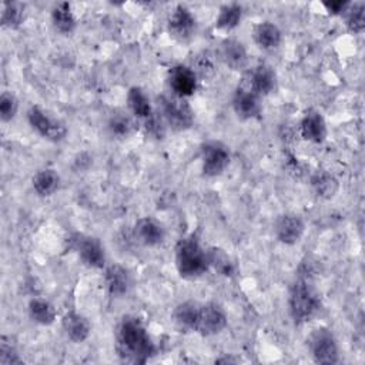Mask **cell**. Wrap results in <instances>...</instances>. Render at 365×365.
Instances as JSON below:
<instances>
[{
  "instance_id": "obj_34",
  "label": "cell",
  "mask_w": 365,
  "mask_h": 365,
  "mask_svg": "<svg viewBox=\"0 0 365 365\" xmlns=\"http://www.w3.org/2000/svg\"><path fill=\"white\" fill-rule=\"evenodd\" d=\"M23 359L20 358L16 346L11 344V339L7 341V336H1L0 342V364L1 365H11L20 364Z\"/></svg>"
},
{
  "instance_id": "obj_5",
  "label": "cell",
  "mask_w": 365,
  "mask_h": 365,
  "mask_svg": "<svg viewBox=\"0 0 365 365\" xmlns=\"http://www.w3.org/2000/svg\"><path fill=\"white\" fill-rule=\"evenodd\" d=\"M227 322H228V318L221 305L215 302L200 304L194 331L204 336L217 335L227 327Z\"/></svg>"
},
{
  "instance_id": "obj_6",
  "label": "cell",
  "mask_w": 365,
  "mask_h": 365,
  "mask_svg": "<svg viewBox=\"0 0 365 365\" xmlns=\"http://www.w3.org/2000/svg\"><path fill=\"white\" fill-rule=\"evenodd\" d=\"M311 355L318 364H336L339 361L338 342L328 328L315 329L308 339Z\"/></svg>"
},
{
  "instance_id": "obj_7",
  "label": "cell",
  "mask_w": 365,
  "mask_h": 365,
  "mask_svg": "<svg viewBox=\"0 0 365 365\" xmlns=\"http://www.w3.org/2000/svg\"><path fill=\"white\" fill-rule=\"evenodd\" d=\"M161 111L165 123L174 130L190 128L194 121V113L185 98L171 96L161 97Z\"/></svg>"
},
{
  "instance_id": "obj_30",
  "label": "cell",
  "mask_w": 365,
  "mask_h": 365,
  "mask_svg": "<svg viewBox=\"0 0 365 365\" xmlns=\"http://www.w3.org/2000/svg\"><path fill=\"white\" fill-rule=\"evenodd\" d=\"M346 17V27L352 33H362L365 29V6L364 3L349 4L346 11L344 13Z\"/></svg>"
},
{
  "instance_id": "obj_11",
  "label": "cell",
  "mask_w": 365,
  "mask_h": 365,
  "mask_svg": "<svg viewBox=\"0 0 365 365\" xmlns=\"http://www.w3.org/2000/svg\"><path fill=\"white\" fill-rule=\"evenodd\" d=\"M241 83L250 87L259 97L272 93L277 87V74L268 64H258L244 73Z\"/></svg>"
},
{
  "instance_id": "obj_29",
  "label": "cell",
  "mask_w": 365,
  "mask_h": 365,
  "mask_svg": "<svg viewBox=\"0 0 365 365\" xmlns=\"http://www.w3.org/2000/svg\"><path fill=\"white\" fill-rule=\"evenodd\" d=\"M198 302L195 301H184L178 304L173 312L174 321L185 329L194 331L195 325V318H197V311H198Z\"/></svg>"
},
{
  "instance_id": "obj_24",
  "label": "cell",
  "mask_w": 365,
  "mask_h": 365,
  "mask_svg": "<svg viewBox=\"0 0 365 365\" xmlns=\"http://www.w3.org/2000/svg\"><path fill=\"white\" fill-rule=\"evenodd\" d=\"M311 185L315 194L324 200H331L339 190L336 177L325 170H318L311 175Z\"/></svg>"
},
{
  "instance_id": "obj_27",
  "label": "cell",
  "mask_w": 365,
  "mask_h": 365,
  "mask_svg": "<svg viewBox=\"0 0 365 365\" xmlns=\"http://www.w3.org/2000/svg\"><path fill=\"white\" fill-rule=\"evenodd\" d=\"M207 258H208V265L212 268L217 274L222 277H231L235 271L234 262L231 261L230 255L218 248V247H211L207 250Z\"/></svg>"
},
{
  "instance_id": "obj_20",
  "label": "cell",
  "mask_w": 365,
  "mask_h": 365,
  "mask_svg": "<svg viewBox=\"0 0 365 365\" xmlns=\"http://www.w3.org/2000/svg\"><path fill=\"white\" fill-rule=\"evenodd\" d=\"M104 282L113 297L124 295L131 284L128 271L120 264H110L104 268Z\"/></svg>"
},
{
  "instance_id": "obj_22",
  "label": "cell",
  "mask_w": 365,
  "mask_h": 365,
  "mask_svg": "<svg viewBox=\"0 0 365 365\" xmlns=\"http://www.w3.org/2000/svg\"><path fill=\"white\" fill-rule=\"evenodd\" d=\"M51 23L58 33L71 34L77 26V20L71 10V4L67 1L57 3L51 9Z\"/></svg>"
},
{
  "instance_id": "obj_21",
  "label": "cell",
  "mask_w": 365,
  "mask_h": 365,
  "mask_svg": "<svg viewBox=\"0 0 365 365\" xmlns=\"http://www.w3.org/2000/svg\"><path fill=\"white\" fill-rule=\"evenodd\" d=\"M127 106L131 114L143 121L150 120L154 115L151 101L145 91L140 87H131L127 93Z\"/></svg>"
},
{
  "instance_id": "obj_13",
  "label": "cell",
  "mask_w": 365,
  "mask_h": 365,
  "mask_svg": "<svg viewBox=\"0 0 365 365\" xmlns=\"http://www.w3.org/2000/svg\"><path fill=\"white\" fill-rule=\"evenodd\" d=\"M274 232L279 242L285 245H294L301 241L305 234L304 220L292 212H285L275 220Z\"/></svg>"
},
{
  "instance_id": "obj_25",
  "label": "cell",
  "mask_w": 365,
  "mask_h": 365,
  "mask_svg": "<svg viewBox=\"0 0 365 365\" xmlns=\"http://www.w3.org/2000/svg\"><path fill=\"white\" fill-rule=\"evenodd\" d=\"M27 309L31 321L38 325H51L57 318L54 305L44 298L37 297L30 299Z\"/></svg>"
},
{
  "instance_id": "obj_31",
  "label": "cell",
  "mask_w": 365,
  "mask_h": 365,
  "mask_svg": "<svg viewBox=\"0 0 365 365\" xmlns=\"http://www.w3.org/2000/svg\"><path fill=\"white\" fill-rule=\"evenodd\" d=\"M192 70L195 71L197 77L210 78L215 73V56L211 51H201L194 63Z\"/></svg>"
},
{
  "instance_id": "obj_18",
  "label": "cell",
  "mask_w": 365,
  "mask_h": 365,
  "mask_svg": "<svg viewBox=\"0 0 365 365\" xmlns=\"http://www.w3.org/2000/svg\"><path fill=\"white\" fill-rule=\"evenodd\" d=\"M61 328L66 336L76 344L84 342L90 336L91 331L88 319L76 311H68L63 315Z\"/></svg>"
},
{
  "instance_id": "obj_3",
  "label": "cell",
  "mask_w": 365,
  "mask_h": 365,
  "mask_svg": "<svg viewBox=\"0 0 365 365\" xmlns=\"http://www.w3.org/2000/svg\"><path fill=\"white\" fill-rule=\"evenodd\" d=\"M288 307L295 324H304L318 312L321 307V299L318 292L307 278H298L292 284L288 298Z\"/></svg>"
},
{
  "instance_id": "obj_28",
  "label": "cell",
  "mask_w": 365,
  "mask_h": 365,
  "mask_svg": "<svg viewBox=\"0 0 365 365\" xmlns=\"http://www.w3.org/2000/svg\"><path fill=\"white\" fill-rule=\"evenodd\" d=\"M26 19V6L19 1H4L1 9V24L7 29H17Z\"/></svg>"
},
{
  "instance_id": "obj_26",
  "label": "cell",
  "mask_w": 365,
  "mask_h": 365,
  "mask_svg": "<svg viewBox=\"0 0 365 365\" xmlns=\"http://www.w3.org/2000/svg\"><path fill=\"white\" fill-rule=\"evenodd\" d=\"M242 19V6L240 3H227L222 4L218 10V16L215 19V27L218 30L230 31L235 29Z\"/></svg>"
},
{
  "instance_id": "obj_32",
  "label": "cell",
  "mask_w": 365,
  "mask_h": 365,
  "mask_svg": "<svg viewBox=\"0 0 365 365\" xmlns=\"http://www.w3.org/2000/svg\"><path fill=\"white\" fill-rule=\"evenodd\" d=\"M19 111V100L10 91H3L0 96V118L3 123L11 121Z\"/></svg>"
},
{
  "instance_id": "obj_12",
  "label": "cell",
  "mask_w": 365,
  "mask_h": 365,
  "mask_svg": "<svg viewBox=\"0 0 365 365\" xmlns=\"http://www.w3.org/2000/svg\"><path fill=\"white\" fill-rule=\"evenodd\" d=\"M232 108L235 115L241 120L255 118L259 115L262 108L261 97L240 81L232 97Z\"/></svg>"
},
{
  "instance_id": "obj_35",
  "label": "cell",
  "mask_w": 365,
  "mask_h": 365,
  "mask_svg": "<svg viewBox=\"0 0 365 365\" xmlns=\"http://www.w3.org/2000/svg\"><path fill=\"white\" fill-rule=\"evenodd\" d=\"M322 4L327 9V11L331 14H344L351 3L345 0H331V1H324Z\"/></svg>"
},
{
  "instance_id": "obj_15",
  "label": "cell",
  "mask_w": 365,
  "mask_h": 365,
  "mask_svg": "<svg viewBox=\"0 0 365 365\" xmlns=\"http://www.w3.org/2000/svg\"><path fill=\"white\" fill-rule=\"evenodd\" d=\"M220 60L231 70L240 71L244 70L248 63V53L242 41L228 37L224 38L218 48Z\"/></svg>"
},
{
  "instance_id": "obj_33",
  "label": "cell",
  "mask_w": 365,
  "mask_h": 365,
  "mask_svg": "<svg viewBox=\"0 0 365 365\" xmlns=\"http://www.w3.org/2000/svg\"><path fill=\"white\" fill-rule=\"evenodd\" d=\"M134 121L128 117V115H123V114H117L113 115L110 123H108V128L114 135L118 137H127L133 133L134 130Z\"/></svg>"
},
{
  "instance_id": "obj_19",
  "label": "cell",
  "mask_w": 365,
  "mask_h": 365,
  "mask_svg": "<svg viewBox=\"0 0 365 365\" xmlns=\"http://www.w3.org/2000/svg\"><path fill=\"white\" fill-rule=\"evenodd\" d=\"M252 38L255 44L267 51H272L279 47L282 41V33L272 21H259L252 29Z\"/></svg>"
},
{
  "instance_id": "obj_17",
  "label": "cell",
  "mask_w": 365,
  "mask_h": 365,
  "mask_svg": "<svg viewBox=\"0 0 365 365\" xmlns=\"http://www.w3.org/2000/svg\"><path fill=\"white\" fill-rule=\"evenodd\" d=\"M134 238L145 247H157L164 241L165 232L160 222L151 217L140 218L133 228Z\"/></svg>"
},
{
  "instance_id": "obj_9",
  "label": "cell",
  "mask_w": 365,
  "mask_h": 365,
  "mask_svg": "<svg viewBox=\"0 0 365 365\" xmlns=\"http://www.w3.org/2000/svg\"><path fill=\"white\" fill-rule=\"evenodd\" d=\"M168 87L171 90V94L187 98L192 96L197 90L198 77L192 67L185 64H177L170 68L168 71Z\"/></svg>"
},
{
  "instance_id": "obj_8",
  "label": "cell",
  "mask_w": 365,
  "mask_h": 365,
  "mask_svg": "<svg viewBox=\"0 0 365 365\" xmlns=\"http://www.w3.org/2000/svg\"><path fill=\"white\" fill-rule=\"evenodd\" d=\"M230 164V151L220 141H208L201 147V170L207 177H217Z\"/></svg>"
},
{
  "instance_id": "obj_10",
  "label": "cell",
  "mask_w": 365,
  "mask_h": 365,
  "mask_svg": "<svg viewBox=\"0 0 365 365\" xmlns=\"http://www.w3.org/2000/svg\"><path fill=\"white\" fill-rule=\"evenodd\" d=\"M167 27L175 40L184 43L194 36L197 21L188 7L184 4H177L168 17Z\"/></svg>"
},
{
  "instance_id": "obj_2",
  "label": "cell",
  "mask_w": 365,
  "mask_h": 365,
  "mask_svg": "<svg viewBox=\"0 0 365 365\" xmlns=\"http://www.w3.org/2000/svg\"><path fill=\"white\" fill-rule=\"evenodd\" d=\"M175 268L182 278H198L210 268L207 251L201 247L195 235L181 238L174 250Z\"/></svg>"
},
{
  "instance_id": "obj_16",
  "label": "cell",
  "mask_w": 365,
  "mask_h": 365,
  "mask_svg": "<svg viewBox=\"0 0 365 365\" xmlns=\"http://www.w3.org/2000/svg\"><path fill=\"white\" fill-rule=\"evenodd\" d=\"M299 134L304 140L315 144H319L325 140L327 123L318 110L309 108L304 113L299 123Z\"/></svg>"
},
{
  "instance_id": "obj_23",
  "label": "cell",
  "mask_w": 365,
  "mask_h": 365,
  "mask_svg": "<svg viewBox=\"0 0 365 365\" xmlns=\"http://www.w3.org/2000/svg\"><path fill=\"white\" fill-rule=\"evenodd\" d=\"M31 185L40 197H50L60 187V175L53 168H41L33 175Z\"/></svg>"
},
{
  "instance_id": "obj_1",
  "label": "cell",
  "mask_w": 365,
  "mask_h": 365,
  "mask_svg": "<svg viewBox=\"0 0 365 365\" xmlns=\"http://www.w3.org/2000/svg\"><path fill=\"white\" fill-rule=\"evenodd\" d=\"M117 352L121 359L133 364H144L155 354V344L147 328L135 317H124L115 332Z\"/></svg>"
},
{
  "instance_id": "obj_14",
  "label": "cell",
  "mask_w": 365,
  "mask_h": 365,
  "mask_svg": "<svg viewBox=\"0 0 365 365\" xmlns=\"http://www.w3.org/2000/svg\"><path fill=\"white\" fill-rule=\"evenodd\" d=\"M76 250L84 265L90 268L106 267V251L98 238L78 235L76 240Z\"/></svg>"
},
{
  "instance_id": "obj_4",
  "label": "cell",
  "mask_w": 365,
  "mask_h": 365,
  "mask_svg": "<svg viewBox=\"0 0 365 365\" xmlns=\"http://www.w3.org/2000/svg\"><path fill=\"white\" fill-rule=\"evenodd\" d=\"M27 121L30 127L43 138L48 141H61L67 135V127L58 118L51 117L38 106H31L27 111Z\"/></svg>"
}]
</instances>
